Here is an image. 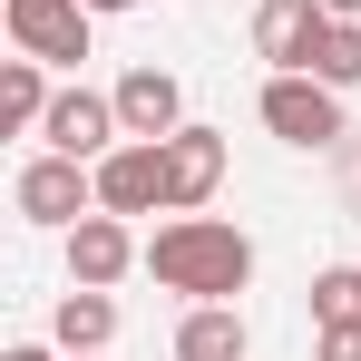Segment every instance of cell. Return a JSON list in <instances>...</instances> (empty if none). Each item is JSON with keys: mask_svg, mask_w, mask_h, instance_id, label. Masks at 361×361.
I'll list each match as a JSON object with an SVG mask.
<instances>
[{"mask_svg": "<svg viewBox=\"0 0 361 361\" xmlns=\"http://www.w3.org/2000/svg\"><path fill=\"white\" fill-rule=\"evenodd\" d=\"M147 274L185 302H235L254 283V235L225 225V215H176V225H157L147 244Z\"/></svg>", "mask_w": 361, "mask_h": 361, "instance_id": "cell-1", "label": "cell"}, {"mask_svg": "<svg viewBox=\"0 0 361 361\" xmlns=\"http://www.w3.org/2000/svg\"><path fill=\"white\" fill-rule=\"evenodd\" d=\"M254 108H264V127H274L283 147H332V137H342V88L312 78V68H274Z\"/></svg>", "mask_w": 361, "mask_h": 361, "instance_id": "cell-2", "label": "cell"}, {"mask_svg": "<svg viewBox=\"0 0 361 361\" xmlns=\"http://www.w3.org/2000/svg\"><path fill=\"white\" fill-rule=\"evenodd\" d=\"M10 205H20L30 225H59V235H68L78 215H98V166H78V157H59V147H49V157H30V166H20Z\"/></svg>", "mask_w": 361, "mask_h": 361, "instance_id": "cell-3", "label": "cell"}, {"mask_svg": "<svg viewBox=\"0 0 361 361\" xmlns=\"http://www.w3.org/2000/svg\"><path fill=\"white\" fill-rule=\"evenodd\" d=\"M0 20H10V49L20 59H49V68H78L88 59V0H0Z\"/></svg>", "mask_w": 361, "mask_h": 361, "instance_id": "cell-4", "label": "cell"}, {"mask_svg": "<svg viewBox=\"0 0 361 361\" xmlns=\"http://www.w3.org/2000/svg\"><path fill=\"white\" fill-rule=\"evenodd\" d=\"M98 205L108 215H166V147L157 137H118L98 157Z\"/></svg>", "mask_w": 361, "mask_h": 361, "instance_id": "cell-5", "label": "cell"}, {"mask_svg": "<svg viewBox=\"0 0 361 361\" xmlns=\"http://www.w3.org/2000/svg\"><path fill=\"white\" fill-rule=\"evenodd\" d=\"M137 264H147V244L127 235V215L98 205V215H78V225H68V283H98V293H108V283H127Z\"/></svg>", "mask_w": 361, "mask_h": 361, "instance_id": "cell-6", "label": "cell"}, {"mask_svg": "<svg viewBox=\"0 0 361 361\" xmlns=\"http://www.w3.org/2000/svg\"><path fill=\"white\" fill-rule=\"evenodd\" d=\"M39 137H49L59 157H78V166H98L127 127H118V98H98V88H59V98H49V118H39Z\"/></svg>", "mask_w": 361, "mask_h": 361, "instance_id": "cell-7", "label": "cell"}, {"mask_svg": "<svg viewBox=\"0 0 361 361\" xmlns=\"http://www.w3.org/2000/svg\"><path fill=\"white\" fill-rule=\"evenodd\" d=\"M157 147H166V215H195V205H215V185H225V137L185 118L176 137H157Z\"/></svg>", "mask_w": 361, "mask_h": 361, "instance_id": "cell-8", "label": "cell"}, {"mask_svg": "<svg viewBox=\"0 0 361 361\" xmlns=\"http://www.w3.org/2000/svg\"><path fill=\"white\" fill-rule=\"evenodd\" d=\"M322 30H332V10H322V0H264V10H254V59H274V68H312Z\"/></svg>", "mask_w": 361, "mask_h": 361, "instance_id": "cell-9", "label": "cell"}, {"mask_svg": "<svg viewBox=\"0 0 361 361\" xmlns=\"http://www.w3.org/2000/svg\"><path fill=\"white\" fill-rule=\"evenodd\" d=\"M108 98H118V127H127V137H176V127H185V88L166 78V68H127Z\"/></svg>", "mask_w": 361, "mask_h": 361, "instance_id": "cell-10", "label": "cell"}, {"mask_svg": "<svg viewBox=\"0 0 361 361\" xmlns=\"http://www.w3.org/2000/svg\"><path fill=\"white\" fill-rule=\"evenodd\" d=\"M49 342H59L68 361L108 352V342H118V293H98V283H68V293H59V312H49Z\"/></svg>", "mask_w": 361, "mask_h": 361, "instance_id": "cell-11", "label": "cell"}, {"mask_svg": "<svg viewBox=\"0 0 361 361\" xmlns=\"http://www.w3.org/2000/svg\"><path fill=\"white\" fill-rule=\"evenodd\" d=\"M176 361H244V312H235V302H185Z\"/></svg>", "mask_w": 361, "mask_h": 361, "instance_id": "cell-12", "label": "cell"}, {"mask_svg": "<svg viewBox=\"0 0 361 361\" xmlns=\"http://www.w3.org/2000/svg\"><path fill=\"white\" fill-rule=\"evenodd\" d=\"M49 59H0V127L10 137H39V118H49Z\"/></svg>", "mask_w": 361, "mask_h": 361, "instance_id": "cell-13", "label": "cell"}, {"mask_svg": "<svg viewBox=\"0 0 361 361\" xmlns=\"http://www.w3.org/2000/svg\"><path fill=\"white\" fill-rule=\"evenodd\" d=\"M322 322H361V264H322L312 274V332Z\"/></svg>", "mask_w": 361, "mask_h": 361, "instance_id": "cell-14", "label": "cell"}, {"mask_svg": "<svg viewBox=\"0 0 361 361\" xmlns=\"http://www.w3.org/2000/svg\"><path fill=\"white\" fill-rule=\"evenodd\" d=\"M312 78H332V88H361V20H332V30H322V49H312Z\"/></svg>", "mask_w": 361, "mask_h": 361, "instance_id": "cell-15", "label": "cell"}, {"mask_svg": "<svg viewBox=\"0 0 361 361\" xmlns=\"http://www.w3.org/2000/svg\"><path fill=\"white\" fill-rule=\"evenodd\" d=\"M312 361H361V322H322V342H312Z\"/></svg>", "mask_w": 361, "mask_h": 361, "instance_id": "cell-16", "label": "cell"}, {"mask_svg": "<svg viewBox=\"0 0 361 361\" xmlns=\"http://www.w3.org/2000/svg\"><path fill=\"white\" fill-rule=\"evenodd\" d=\"M0 361H68V352H59V342H10Z\"/></svg>", "mask_w": 361, "mask_h": 361, "instance_id": "cell-17", "label": "cell"}, {"mask_svg": "<svg viewBox=\"0 0 361 361\" xmlns=\"http://www.w3.org/2000/svg\"><path fill=\"white\" fill-rule=\"evenodd\" d=\"M322 10H332V20H361V0H322Z\"/></svg>", "mask_w": 361, "mask_h": 361, "instance_id": "cell-18", "label": "cell"}, {"mask_svg": "<svg viewBox=\"0 0 361 361\" xmlns=\"http://www.w3.org/2000/svg\"><path fill=\"white\" fill-rule=\"evenodd\" d=\"M88 10H137V0H88Z\"/></svg>", "mask_w": 361, "mask_h": 361, "instance_id": "cell-19", "label": "cell"}, {"mask_svg": "<svg viewBox=\"0 0 361 361\" xmlns=\"http://www.w3.org/2000/svg\"><path fill=\"white\" fill-rule=\"evenodd\" d=\"M88 361H98V352H88Z\"/></svg>", "mask_w": 361, "mask_h": 361, "instance_id": "cell-20", "label": "cell"}]
</instances>
